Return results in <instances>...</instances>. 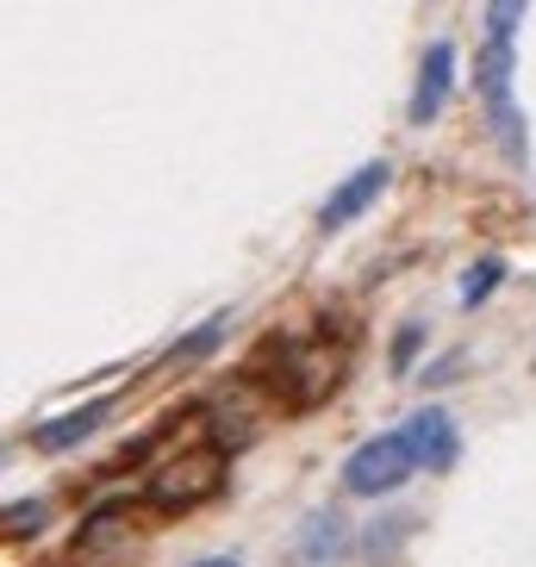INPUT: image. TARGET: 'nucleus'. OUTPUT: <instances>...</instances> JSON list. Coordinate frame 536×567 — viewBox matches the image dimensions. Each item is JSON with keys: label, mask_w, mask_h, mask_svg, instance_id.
Masks as SVG:
<instances>
[{"label": "nucleus", "mask_w": 536, "mask_h": 567, "mask_svg": "<svg viewBox=\"0 0 536 567\" xmlns=\"http://www.w3.org/2000/svg\"><path fill=\"white\" fill-rule=\"evenodd\" d=\"M499 281H505V262H474L468 275H462V306L474 312V306H481V300H486V293H493Z\"/></svg>", "instance_id": "nucleus-10"}, {"label": "nucleus", "mask_w": 536, "mask_h": 567, "mask_svg": "<svg viewBox=\"0 0 536 567\" xmlns=\"http://www.w3.org/2000/svg\"><path fill=\"white\" fill-rule=\"evenodd\" d=\"M106 417H113V400H87V405H75L69 417H51V424H38V431H32V443H38L44 455H63V450H75L82 436H94V431H101Z\"/></svg>", "instance_id": "nucleus-9"}, {"label": "nucleus", "mask_w": 536, "mask_h": 567, "mask_svg": "<svg viewBox=\"0 0 536 567\" xmlns=\"http://www.w3.org/2000/svg\"><path fill=\"white\" fill-rule=\"evenodd\" d=\"M405 455H412V467H455V455H462V431H455V417L443 412V405H424L412 424L400 431Z\"/></svg>", "instance_id": "nucleus-5"}, {"label": "nucleus", "mask_w": 536, "mask_h": 567, "mask_svg": "<svg viewBox=\"0 0 536 567\" xmlns=\"http://www.w3.org/2000/svg\"><path fill=\"white\" fill-rule=\"evenodd\" d=\"M218 337H225V331H218V318H213V324H200L187 343H175V362H200L206 350H218Z\"/></svg>", "instance_id": "nucleus-11"}, {"label": "nucleus", "mask_w": 536, "mask_h": 567, "mask_svg": "<svg viewBox=\"0 0 536 567\" xmlns=\"http://www.w3.org/2000/svg\"><path fill=\"white\" fill-rule=\"evenodd\" d=\"M187 567H244L237 555H206V561H187Z\"/></svg>", "instance_id": "nucleus-13"}, {"label": "nucleus", "mask_w": 536, "mask_h": 567, "mask_svg": "<svg viewBox=\"0 0 536 567\" xmlns=\"http://www.w3.org/2000/svg\"><path fill=\"white\" fill-rule=\"evenodd\" d=\"M412 474H419V467L405 455L400 431H381V436H369V443H355L350 462H343V486H350L355 499H386V493H400Z\"/></svg>", "instance_id": "nucleus-3"}, {"label": "nucleus", "mask_w": 536, "mask_h": 567, "mask_svg": "<svg viewBox=\"0 0 536 567\" xmlns=\"http://www.w3.org/2000/svg\"><path fill=\"white\" fill-rule=\"evenodd\" d=\"M419 343H424V324H405L400 343H393V374H412V362H419Z\"/></svg>", "instance_id": "nucleus-12"}, {"label": "nucleus", "mask_w": 536, "mask_h": 567, "mask_svg": "<svg viewBox=\"0 0 536 567\" xmlns=\"http://www.w3.org/2000/svg\"><path fill=\"white\" fill-rule=\"evenodd\" d=\"M337 381H343V350H331V343H306V350H287L281 362V400L293 405V412H312V405H324L337 393Z\"/></svg>", "instance_id": "nucleus-4"}, {"label": "nucleus", "mask_w": 536, "mask_h": 567, "mask_svg": "<svg viewBox=\"0 0 536 567\" xmlns=\"http://www.w3.org/2000/svg\"><path fill=\"white\" fill-rule=\"evenodd\" d=\"M450 87H455V44L450 38H436L431 51H424V63H419V82H412L405 118H412V125H431V118L450 106Z\"/></svg>", "instance_id": "nucleus-6"}, {"label": "nucleus", "mask_w": 536, "mask_h": 567, "mask_svg": "<svg viewBox=\"0 0 536 567\" xmlns=\"http://www.w3.org/2000/svg\"><path fill=\"white\" fill-rule=\"evenodd\" d=\"M518 25H524V7L518 0H499L486 13V51H481V101H486V118H493V132H499L512 163H524V118H518V94H512V75H518L512 38H518Z\"/></svg>", "instance_id": "nucleus-1"}, {"label": "nucleus", "mask_w": 536, "mask_h": 567, "mask_svg": "<svg viewBox=\"0 0 536 567\" xmlns=\"http://www.w3.org/2000/svg\"><path fill=\"white\" fill-rule=\"evenodd\" d=\"M218 486H225V450H218V443H200V450L168 455V462L151 474L144 499L163 505V512H187V505H206Z\"/></svg>", "instance_id": "nucleus-2"}, {"label": "nucleus", "mask_w": 536, "mask_h": 567, "mask_svg": "<svg viewBox=\"0 0 536 567\" xmlns=\"http://www.w3.org/2000/svg\"><path fill=\"white\" fill-rule=\"evenodd\" d=\"M386 182H393V168H386V163L355 168L350 182H343V187L331 194V200H324V213H319V231H343V225H355V218H362V213H369V206L386 194Z\"/></svg>", "instance_id": "nucleus-7"}, {"label": "nucleus", "mask_w": 536, "mask_h": 567, "mask_svg": "<svg viewBox=\"0 0 536 567\" xmlns=\"http://www.w3.org/2000/svg\"><path fill=\"white\" fill-rule=\"evenodd\" d=\"M343 549H350V517L337 512V505H324V512H312L300 524L293 561L300 567H331V561H343Z\"/></svg>", "instance_id": "nucleus-8"}]
</instances>
